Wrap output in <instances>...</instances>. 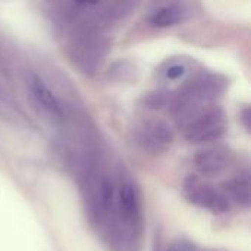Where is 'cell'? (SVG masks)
Listing matches in <instances>:
<instances>
[{
    "mask_svg": "<svg viewBox=\"0 0 251 251\" xmlns=\"http://www.w3.org/2000/svg\"><path fill=\"white\" fill-rule=\"evenodd\" d=\"M221 90V82H218L216 78L204 75L185 87L174 101V112L178 122L184 126L193 122L204 112V106L213 100Z\"/></svg>",
    "mask_w": 251,
    "mask_h": 251,
    "instance_id": "1",
    "label": "cell"
},
{
    "mask_svg": "<svg viewBox=\"0 0 251 251\" xmlns=\"http://www.w3.org/2000/svg\"><path fill=\"white\" fill-rule=\"evenodd\" d=\"M107 51V40L99 28L87 25L81 28L69 43L72 62L85 74L96 72Z\"/></svg>",
    "mask_w": 251,
    "mask_h": 251,
    "instance_id": "2",
    "label": "cell"
},
{
    "mask_svg": "<svg viewBox=\"0 0 251 251\" xmlns=\"http://www.w3.org/2000/svg\"><path fill=\"white\" fill-rule=\"evenodd\" d=\"M84 200L87 212L94 224H106L113 218L115 210V187L104 175L90 172L84 176Z\"/></svg>",
    "mask_w": 251,
    "mask_h": 251,
    "instance_id": "3",
    "label": "cell"
},
{
    "mask_svg": "<svg viewBox=\"0 0 251 251\" xmlns=\"http://www.w3.org/2000/svg\"><path fill=\"white\" fill-rule=\"evenodd\" d=\"M134 143L144 151L151 154L165 153L174 143L171 126L160 119H146L132 129Z\"/></svg>",
    "mask_w": 251,
    "mask_h": 251,
    "instance_id": "4",
    "label": "cell"
},
{
    "mask_svg": "<svg viewBox=\"0 0 251 251\" xmlns=\"http://www.w3.org/2000/svg\"><path fill=\"white\" fill-rule=\"evenodd\" d=\"M228 129L225 113L218 109H207L185 126V138L193 144H206L219 140Z\"/></svg>",
    "mask_w": 251,
    "mask_h": 251,
    "instance_id": "5",
    "label": "cell"
},
{
    "mask_svg": "<svg viewBox=\"0 0 251 251\" xmlns=\"http://www.w3.org/2000/svg\"><path fill=\"white\" fill-rule=\"evenodd\" d=\"M184 196L187 200L204 210L212 213H226L229 210V200L216 187L201 181L197 176H190L184 182Z\"/></svg>",
    "mask_w": 251,
    "mask_h": 251,
    "instance_id": "6",
    "label": "cell"
},
{
    "mask_svg": "<svg viewBox=\"0 0 251 251\" xmlns=\"http://www.w3.org/2000/svg\"><path fill=\"white\" fill-rule=\"evenodd\" d=\"M234 151L225 146H215L199 151L194 157V168L203 176H216L224 174L234 163Z\"/></svg>",
    "mask_w": 251,
    "mask_h": 251,
    "instance_id": "7",
    "label": "cell"
},
{
    "mask_svg": "<svg viewBox=\"0 0 251 251\" xmlns=\"http://www.w3.org/2000/svg\"><path fill=\"white\" fill-rule=\"evenodd\" d=\"M28 90L34 103L49 116L54 119L63 118V106L51 88L37 75H31L28 79Z\"/></svg>",
    "mask_w": 251,
    "mask_h": 251,
    "instance_id": "8",
    "label": "cell"
},
{
    "mask_svg": "<svg viewBox=\"0 0 251 251\" xmlns=\"http://www.w3.org/2000/svg\"><path fill=\"white\" fill-rule=\"evenodd\" d=\"M222 193L226 196V199L231 201H235L240 206L247 207L251 200V184L250 176L247 172H240L229 181L224 184Z\"/></svg>",
    "mask_w": 251,
    "mask_h": 251,
    "instance_id": "9",
    "label": "cell"
},
{
    "mask_svg": "<svg viewBox=\"0 0 251 251\" xmlns=\"http://www.w3.org/2000/svg\"><path fill=\"white\" fill-rule=\"evenodd\" d=\"M187 18H188L187 7L178 3H172V4H165L162 7H157L150 15V24L157 28H169V26L181 24Z\"/></svg>",
    "mask_w": 251,
    "mask_h": 251,
    "instance_id": "10",
    "label": "cell"
},
{
    "mask_svg": "<svg viewBox=\"0 0 251 251\" xmlns=\"http://www.w3.org/2000/svg\"><path fill=\"white\" fill-rule=\"evenodd\" d=\"M166 101H168V96H166V93H163V91L151 93V94H149L147 99H146L147 106L151 107V109H162V107L166 104Z\"/></svg>",
    "mask_w": 251,
    "mask_h": 251,
    "instance_id": "11",
    "label": "cell"
},
{
    "mask_svg": "<svg viewBox=\"0 0 251 251\" xmlns=\"http://www.w3.org/2000/svg\"><path fill=\"white\" fill-rule=\"evenodd\" d=\"M187 72V68L182 65V63H172L168 69H166V76L169 78V79H178V78H181L184 74Z\"/></svg>",
    "mask_w": 251,
    "mask_h": 251,
    "instance_id": "12",
    "label": "cell"
},
{
    "mask_svg": "<svg viewBox=\"0 0 251 251\" xmlns=\"http://www.w3.org/2000/svg\"><path fill=\"white\" fill-rule=\"evenodd\" d=\"M166 251H196V249L187 241H175L166 249Z\"/></svg>",
    "mask_w": 251,
    "mask_h": 251,
    "instance_id": "13",
    "label": "cell"
}]
</instances>
